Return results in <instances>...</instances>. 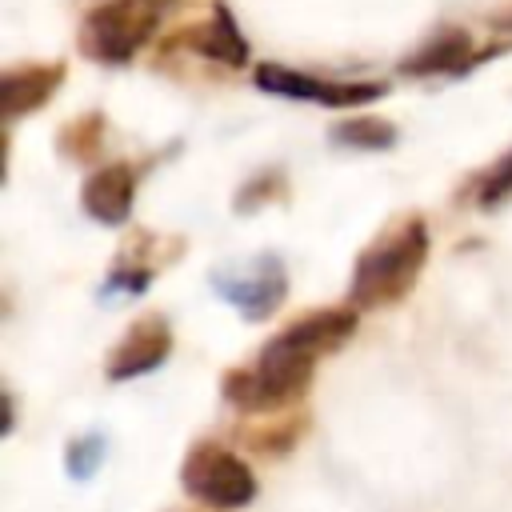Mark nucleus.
<instances>
[{"label":"nucleus","instance_id":"obj_1","mask_svg":"<svg viewBox=\"0 0 512 512\" xmlns=\"http://www.w3.org/2000/svg\"><path fill=\"white\" fill-rule=\"evenodd\" d=\"M356 312L360 308H320L296 316L256 352L252 364L224 372L220 380L224 400L248 416H264L296 404L312 384L316 360L336 352L356 332Z\"/></svg>","mask_w":512,"mask_h":512},{"label":"nucleus","instance_id":"obj_2","mask_svg":"<svg viewBox=\"0 0 512 512\" xmlns=\"http://www.w3.org/2000/svg\"><path fill=\"white\" fill-rule=\"evenodd\" d=\"M428 264V224L420 212L392 220L360 256L348 280L352 308H388L412 292Z\"/></svg>","mask_w":512,"mask_h":512},{"label":"nucleus","instance_id":"obj_3","mask_svg":"<svg viewBox=\"0 0 512 512\" xmlns=\"http://www.w3.org/2000/svg\"><path fill=\"white\" fill-rule=\"evenodd\" d=\"M180 0H108L92 8L76 32V44L96 64H128Z\"/></svg>","mask_w":512,"mask_h":512},{"label":"nucleus","instance_id":"obj_4","mask_svg":"<svg viewBox=\"0 0 512 512\" xmlns=\"http://www.w3.org/2000/svg\"><path fill=\"white\" fill-rule=\"evenodd\" d=\"M180 488H184V496H192L196 504L216 508V512H236L256 500L252 468L232 448H224L216 440H200L188 448V456L180 464Z\"/></svg>","mask_w":512,"mask_h":512},{"label":"nucleus","instance_id":"obj_5","mask_svg":"<svg viewBox=\"0 0 512 512\" xmlns=\"http://www.w3.org/2000/svg\"><path fill=\"white\" fill-rule=\"evenodd\" d=\"M252 80L260 92H272L284 100H304V104H324V108H364L388 92V84H380V80H328V76H312V72L284 68L272 60L256 64Z\"/></svg>","mask_w":512,"mask_h":512},{"label":"nucleus","instance_id":"obj_6","mask_svg":"<svg viewBox=\"0 0 512 512\" xmlns=\"http://www.w3.org/2000/svg\"><path fill=\"white\" fill-rule=\"evenodd\" d=\"M212 288L244 320H268L288 296V268L280 264V256L264 252V256H256L248 264L216 268L212 272Z\"/></svg>","mask_w":512,"mask_h":512},{"label":"nucleus","instance_id":"obj_7","mask_svg":"<svg viewBox=\"0 0 512 512\" xmlns=\"http://www.w3.org/2000/svg\"><path fill=\"white\" fill-rule=\"evenodd\" d=\"M172 352V328L160 312H148L140 316L120 340L116 348L108 352V364H104V376L108 380H136V376H148L156 372Z\"/></svg>","mask_w":512,"mask_h":512},{"label":"nucleus","instance_id":"obj_8","mask_svg":"<svg viewBox=\"0 0 512 512\" xmlns=\"http://www.w3.org/2000/svg\"><path fill=\"white\" fill-rule=\"evenodd\" d=\"M136 184H140V168H136V164H128V160L104 164V168H96V172L84 180L80 204H84V212H88L96 224L120 228V224L132 216Z\"/></svg>","mask_w":512,"mask_h":512},{"label":"nucleus","instance_id":"obj_9","mask_svg":"<svg viewBox=\"0 0 512 512\" xmlns=\"http://www.w3.org/2000/svg\"><path fill=\"white\" fill-rule=\"evenodd\" d=\"M68 68L60 60H32V64H16V68H4L0 72V108H4V120L16 124L20 116L44 108L56 88L64 84Z\"/></svg>","mask_w":512,"mask_h":512},{"label":"nucleus","instance_id":"obj_10","mask_svg":"<svg viewBox=\"0 0 512 512\" xmlns=\"http://www.w3.org/2000/svg\"><path fill=\"white\" fill-rule=\"evenodd\" d=\"M476 60H484V56L476 52V44H472V36L464 28H440L420 48H412L396 64V72L400 76H416V80H424V76H464Z\"/></svg>","mask_w":512,"mask_h":512},{"label":"nucleus","instance_id":"obj_11","mask_svg":"<svg viewBox=\"0 0 512 512\" xmlns=\"http://www.w3.org/2000/svg\"><path fill=\"white\" fill-rule=\"evenodd\" d=\"M176 44H188L196 56L216 60V64H224V68H244L248 56H252V52H248V40H244V32H240V24H236V16H232L228 4H216L212 16H208L204 24L180 32Z\"/></svg>","mask_w":512,"mask_h":512},{"label":"nucleus","instance_id":"obj_12","mask_svg":"<svg viewBox=\"0 0 512 512\" xmlns=\"http://www.w3.org/2000/svg\"><path fill=\"white\" fill-rule=\"evenodd\" d=\"M332 144H340V148H360V152H384V148H392L396 140H400V132H396V124H388V120H380V116H352V120H340V124H332Z\"/></svg>","mask_w":512,"mask_h":512},{"label":"nucleus","instance_id":"obj_13","mask_svg":"<svg viewBox=\"0 0 512 512\" xmlns=\"http://www.w3.org/2000/svg\"><path fill=\"white\" fill-rule=\"evenodd\" d=\"M100 140H104V116H100V112H84L80 120H72V124L56 136L60 152L72 156V160H92V156L100 152Z\"/></svg>","mask_w":512,"mask_h":512},{"label":"nucleus","instance_id":"obj_14","mask_svg":"<svg viewBox=\"0 0 512 512\" xmlns=\"http://www.w3.org/2000/svg\"><path fill=\"white\" fill-rule=\"evenodd\" d=\"M304 412H296L292 420L288 416H272V424H256V428H244V440L260 452H284L296 444V436L304 432Z\"/></svg>","mask_w":512,"mask_h":512},{"label":"nucleus","instance_id":"obj_15","mask_svg":"<svg viewBox=\"0 0 512 512\" xmlns=\"http://www.w3.org/2000/svg\"><path fill=\"white\" fill-rule=\"evenodd\" d=\"M100 464H104V436L100 432H84L64 448V468L72 480H88Z\"/></svg>","mask_w":512,"mask_h":512},{"label":"nucleus","instance_id":"obj_16","mask_svg":"<svg viewBox=\"0 0 512 512\" xmlns=\"http://www.w3.org/2000/svg\"><path fill=\"white\" fill-rule=\"evenodd\" d=\"M508 196H512V152L500 156V160L484 172L480 192H476V204H480V208H496V204H504Z\"/></svg>","mask_w":512,"mask_h":512},{"label":"nucleus","instance_id":"obj_17","mask_svg":"<svg viewBox=\"0 0 512 512\" xmlns=\"http://www.w3.org/2000/svg\"><path fill=\"white\" fill-rule=\"evenodd\" d=\"M284 192V176L272 168V172H260L256 180H248L240 192H236V212H256L264 208L268 200H276Z\"/></svg>","mask_w":512,"mask_h":512},{"label":"nucleus","instance_id":"obj_18","mask_svg":"<svg viewBox=\"0 0 512 512\" xmlns=\"http://www.w3.org/2000/svg\"><path fill=\"white\" fill-rule=\"evenodd\" d=\"M492 28H496V32H512V8L492 12Z\"/></svg>","mask_w":512,"mask_h":512}]
</instances>
